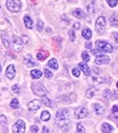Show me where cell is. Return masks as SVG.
<instances>
[{"instance_id":"cell-1","label":"cell","mask_w":118,"mask_h":133,"mask_svg":"<svg viewBox=\"0 0 118 133\" xmlns=\"http://www.w3.org/2000/svg\"><path fill=\"white\" fill-rule=\"evenodd\" d=\"M56 123L64 131H68L70 124V114L68 109H60L56 112Z\"/></svg>"},{"instance_id":"cell-2","label":"cell","mask_w":118,"mask_h":133,"mask_svg":"<svg viewBox=\"0 0 118 133\" xmlns=\"http://www.w3.org/2000/svg\"><path fill=\"white\" fill-rule=\"evenodd\" d=\"M95 45H96L97 49L100 51H102V52H111L114 50V48L113 46L110 45L109 43L107 42H102V41H97L96 43H95Z\"/></svg>"},{"instance_id":"cell-3","label":"cell","mask_w":118,"mask_h":133,"mask_svg":"<svg viewBox=\"0 0 118 133\" xmlns=\"http://www.w3.org/2000/svg\"><path fill=\"white\" fill-rule=\"evenodd\" d=\"M32 90L36 95L41 96V97H45L47 94V90L42 84H39V83H34V84L32 85Z\"/></svg>"},{"instance_id":"cell-4","label":"cell","mask_w":118,"mask_h":133,"mask_svg":"<svg viewBox=\"0 0 118 133\" xmlns=\"http://www.w3.org/2000/svg\"><path fill=\"white\" fill-rule=\"evenodd\" d=\"M5 3H7V8L11 12H19L21 10V1H18V0H8Z\"/></svg>"},{"instance_id":"cell-5","label":"cell","mask_w":118,"mask_h":133,"mask_svg":"<svg viewBox=\"0 0 118 133\" xmlns=\"http://www.w3.org/2000/svg\"><path fill=\"white\" fill-rule=\"evenodd\" d=\"M105 26H106V20L104 16H100V18L96 20V23H95V30L98 34H102L105 30Z\"/></svg>"},{"instance_id":"cell-6","label":"cell","mask_w":118,"mask_h":133,"mask_svg":"<svg viewBox=\"0 0 118 133\" xmlns=\"http://www.w3.org/2000/svg\"><path fill=\"white\" fill-rule=\"evenodd\" d=\"M13 133H24L25 132V123L22 120H18L12 127Z\"/></svg>"},{"instance_id":"cell-7","label":"cell","mask_w":118,"mask_h":133,"mask_svg":"<svg viewBox=\"0 0 118 133\" xmlns=\"http://www.w3.org/2000/svg\"><path fill=\"white\" fill-rule=\"evenodd\" d=\"M74 116L77 119H83V118H86L89 116V112L85 107H79L76 109L74 111Z\"/></svg>"},{"instance_id":"cell-8","label":"cell","mask_w":118,"mask_h":133,"mask_svg":"<svg viewBox=\"0 0 118 133\" xmlns=\"http://www.w3.org/2000/svg\"><path fill=\"white\" fill-rule=\"evenodd\" d=\"M12 43H13V49L15 51H21L22 48H23V43H22V39L18 36H13L12 37Z\"/></svg>"},{"instance_id":"cell-9","label":"cell","mask_w":118,"mask_h":133,"mask_svg":"<svg viewBox=\"0 0 118 133\" xmlns=\"http://www.w3.org/2000/svg\"><path fill=\"white\" fill-rule=\"evenodd\" d=\"M42 106V102L38 101V99H33L32 102H30L27 104V107L30 110H38Z\"/></svg>"},{"instance_id":"cell-10","label":"cell","mask_w":118,"mask_h":133,"mask_svg":"<svg viewBox=\"0 0 118 133\" xmlns=\"http://www.w3.org/2000/svg\"><path fill=\"white\" fill-rule=\"evenodd\" d=\"M109 61H110V59H109V57H107V56H100V57H96V59H95V63L96 64H107V63H109Z\"/></svg>"},{"instance_id":"cell-11","label":"cell","mask_w":118,"mask_h":133,"mask_svg":"<svg viewBox=\"0 0 118 133\" xmlns=\"http://www.w3.org/2000/svg\"><path fill=\"white\" fill-rule=\"evenodd\" d=\"M24 63H25L26 66H30V68H31V66L37 65V62L32 58L31 55H27V56H25V58H24Z\"/></svg>"},{"instance_id":"cell-12","label":"cell","mask_w":118,"mask_h":133,"mask_svg":"<svg viewBox=\"0 0 118 133\" xmlns=\"http://www.w3.org/2000/svg\"><path fill=\"white\" fill-rule=\"evenodd\" d=\"M5 75H7V77L8 79H13L14 77V75H15V68H14V65H9L8 68H7V70H5Z\"/></svg>"},{"instance_id":"cell-13","label":"cell","mask_w":118,"mask_h":133,"mask_svg":"<svg viewBox=\"0 0 118 133\" xmlns=\"http://www.w3.org/2000/svg\"><path fill=\"white\" fill-rule=\"evenodd\" d=\"M79 69H80L84 74H85L86 76H89L90 74H91V70H90L89 68V65L86 63H84V62H80L79 63Z\"/></svg>"},{"instance_id":"cell-14","label":"cell","mask_w":118,"mask_h":133,"mask_svg":"<svg viewBox=\"0 0 118 133\" xmlns=\"http://www.w3.org/2000/svg\"><path fill=\"white\" fill-rule=\"evenodd\" d=\"M92 108L94 109L95 114H97V115H102V114H104V107H103L101 104H98V103L93 104V105H92Z\"/></svg>"},{"instance_id":"cell-15","label":"cell","mask_w":118,"mask_h":133,"mask_svg":"<svg viewBox=\"0 0 118 133\" xmlns=\"http://www.w3.org/2000/svg\"><path fill=\"white\" fill-rule=\"evenodd\" d=\"M72 14H73L76 18H78V19H83L84 16H85V13H84V11L81 10V9H76V10H73V11H72Z\"/></svg>"},{"instance_id":"cell-16","label":"cell","mask_w":118,"mask_h":133,"mask_svg":"<svg viewBox=\"0 0 118 133\" xmlns=\"http://www.w3.org/2000/svg\"><path fill=\"white\" fill-rule=\"evenodd\" d=\"M86 11L90 14H94L95 11H96V7H95V2L91 1L89 4H86Z\"/></svg>"},{"instance_id":"cell-17","label":"cell","mask_w":118,"mask_h":133,"mask_svg":"<svg viewBox=\"0 0 118 133\" xmlns=\"http://www.w3.org/2000/svg\"><path fill=\"white\" fill-rule=\"evenodd\" d=\"M23 21H24V24H25V26L27 27V29H32L33 27V21H32V19L30 18L29 15H25Z\"/></svg>"},{"instance_id":"cell-18","label":"cell","mask_w":118,"mask_h":133,"mask_svg":"<svg viewBox=\"0 0 118 133\" xmlns=\"http://www.w3.org/2000/svg\"><path fill=\"white\" fill-rule=\"evenodd\" d=\"M113 131V127L109 123H103L102 124V132L103 133H110Z\"/></svg>"},{"instance_id":"cell-19","label":"cell","mask_w":118,"mask_h":133,"mask_svg":"<svg viewBox=\"0 0 118 133\" xmlns=\"http://www.w3.org/2000/svg\"><path fill=\"white\" fill-rule=\"evenodd\" d=\"M42 75H43V73L39 70H32L31 71V76H32V79H34V80L39 79Z\"/></svg>"},{"instance_id":"cell-20","label":"cell","mask_w":118,"mask_h":133,"mask_svg":"<svg viewBox=\"0 0 118 133\" xmlns=\"http://www.w3.org/2000/svg\"><path fill=\"white\" fill-rule=\"evenodd\" d=\"M82 36L85 38V39H90V38L92 37V31L86 27V29H84V30L82 31Z\"/></svg>"},{"instance_id":"cell-21","label":"cell","mask_w":118,"mask_h":133,"mask_svg":"<svg viewBox=\"0 0 118 133\" xmlns=\"http://www.w3.org/2000/svg\"><path fill=\"white\" fill-rule=\"evenodd\" d=\"M48 65H49V68H52V69H55V70L58 69V62H57V60H56L55 58H53V59L49 60Z\"/></svg>"},{"instance_id":"cell-22","label":"cell","mask_w":118,"mask_h":133,"mask_svg":"<svg viewBox=\"0 0 118 133\" xmlns=\"http://www.w3.org/2000/svg\"><path fill=\"white\" fill-rule=\"evenodd\" d=\"M95 92H96L95 87H89L88 91L85 92V95H86V97H89V98H92V97L95 95Z\"/></svg>"},{"instance_id":"cell-23","label":"cell","mask_w":118,"mask_h":133,"mask_svg":"<svg viewBox=\"0 0 118 133\" xmlns=\"http://www.w3.org/2000/svg\"><path fill=\"white\" fill-rule=\"evenodd\" d=\"M47 56H48L47 51H39V52H37V59L39 60V61H44Z\"/></svg>"},{"instance_id":"cell-24","label":"cell","mask_w":118,"mask_h":133,"mask_svg":"<svg viewBox=\"0 0 118 133\" xmlns=\"http://www.w3.org/2000/svg\"><path fill=\"white\" fill-rule=\"evenodd\" d=\"M1 38H2V43H3L4 47H5V48H9V47H10L9 39H8V37H7V35H5L4 33H1Z\"/></svg>"},{"instance_id":"cell-25","label":"cell","mask_w":118,"mask_h":133,"mask_svg":"<svg viewBox=\"0 0 118 133\" xmlns=\"http://www.w3.org/2000/svg\"><path fill=\"white\" fill-rule=\"evenodd\" d=\"M41 119H42L43 121H48V120L50 119V114H49V111H47V110L43 111L42 115H41Z\"/></svg>"},{"instance_id":"cell-26","label":"cell","mask_w":118,"mask_h":133,"mask_svg":"<svg viewBox=\"0 0 118 133\" xmlns=\"http://www.w3.org/2000/svg\"><path fill=\"white\" fill-rule=\"evenodd\" d=\"M109 20H110L111 25H114V26H118V15H117V14L111 15Z\"/></svg>"},{"instance_id":"cell-27","label":"cell","mask_w":118,"mask_h":133,"mask_svg":"<svg viewBox=\"0 0 118 133\" xmlns=\"http://www.w3.org/2000/svg\"><path fill=\"white\" fill-rule=\"evenodd\" d=\"M19 101L16 98H14V99H12V101H11V103H10V107L12 108V109H18L19 108Z\"/></svg>"},{"instance_id":"cell-28","label":"cell","mask_w":118,"mask_h":133,"mask_svg":"<svg viewBox=\"0 0 118 133\" xmlns=\"http://www.w3.org/2000/svg\"><path fill=\"white\" fill-rule=\"evenodd\" d=\"M42 103H43L44 105H46L47 107H52V105H53L52 101H50L49 98H47L46 96H45V97H43V98H42Z\"/></svg>"},{"instance_id":"cell-29","label":"cell","mask_w":118,"mask_h":133,"mask_svg":"<svg viewBox=\"0 0 118 133\" xmlns=\"http://www.w3.org/2000/svg\"><path fill=\"white\" fill-rule=\"evenodd\" d=\"M77 133H85V129L82 123H78L77 124Z\"/></svg>"},{"instance_id":"cell-30","label":"cell","mask_w":118,"mask_h":133,"mask_svg":"<svg viewBox=\"0 0 118 133\" xmlns=\"http://www.w3.org/2000/svg\"><path fill=\"white\" fill-rule=\"evenodd\" d=\"M103 97L105 99H109L111 97V91L110 90H105L104 93H103Z\"/></svg>"},{"instance_id":"cell-31","label":"cell","mask_w":118,"mask_h":133,"mask_svg":"<svg viewBox=\"0 0 118 133\" xmlns=\"http://www.w3.org/2000/svg\"><path fill=\"white\" fill-rule=\"evenodd\" d=\"M92 80H93L94 82H96V83H103V82L106 81L105 79H102V77H100V76H97V75H94V76L92 77Z\"/></svg>"},{"instance_id":"cell-32","label":"cell","mask_w":118,"mask_h":133,"mask_svg":"<svg viewBox=\"0 0 118 133\" xmlns=\"http://www.w3.org/2000/svg\"><path fill=\"white\" fill-rule=\"evenodd\" d=\"M44 74H45V76H46L47 79H52V77H53V72L49 71L48 69H45L44 70Z\"/></svg>"},{"instance_id":"cell-33","label":"cell","mask_w":118,"mask_h":133,"mask_svg":"<svg viewBox=\"0 0 118 133\" xmlns=\"http://www.w3.org/2000/svg\"><path fill=\"white\" fill-rule=\"evenodd\" d=\"M81 56H82V59L84 60V63L85 62H88L89 60H90V57H89V54L86 52V51H83L82 54H81Z\"/></svg>"},{"instance_id":"cell-34","label":"cell","mask_w":118,"mask_h":133,"mask_svg":"<svg viewBox=\"0 0 118 133\" xmlns=\"http://www.w3.org/2000/svg\"><path fill=\"white\" fill-rule=\"evenodd\" d=\"M69 37H70V41L71 42H74L76 41V33L73 30H70L69 31Z\"/></svg>"},{"instance_id":"cell-35","label":"cell","mask_w":118,"mask_h":133,"mask_svg":"<svg viewBox=\"0 0 118 133\" xmlns=\"http://www.w3.org/2000/svg\"><path fill=\"white\" fill-rule=\"evenodd\" d=\"M91 52H92V54H94L95 56H97V57H100V56H103L102 51H100L98 49H91Z\"/></svg>"},{"instance_id":"cell-36","label":"cell","mask_w":118,"mask_h":133,"mask_svg":"<svg viewBox=\"0 0 118 133\" xmlns=\"http://www.w3.org/2000/svg\"><path fill=\"white\" fill-rule=\"evenodd\" d=\"M43 27H44V23H43L42 21H38L37 22V25H36L37 31H43Z\"/></svg>"},{"instance_id":"cell-37","label":"cell","mask_w":118,"mask_h":133,"mask_svg":"<svg viewBox=\"0 0 118 133\" xmlns=\"http://www.w3.org/2000/svg\"><path fill=\"white\" fill-rule=\"evenodd\" d=\"M12 91H13V93H15V94H19V93H20V86H19L18 84H14V85L12 86Z\"/></svg>"},{"instance_id":"cell-38","label":"cell","mask_w":118,"mask_h":133,"mask_svg":"<svg viewBox=\"0 0 118 133\" xmlns=\"http://www.w3.org/2000/svg\"><path fill=\"white\" fill-rule=\"evenodd\" d=\"M0 123H1L2 125H5V124H7V118H5L3 115L0 116Z\"/></svg>"},{"instance_id":"cell-39","label":"cell","mask_w":118,"mask_h":133,"mask_svg":"<svg viewBox=\"0 0 118 133\" xmlns=\"http://www.w3.org/2000/svg\"><path fill=\"white\" fill-rule=\"evenodd\" d=\"M72 75L76 76V77H79V75H80V70L74 68L73 70H72Z\"/></svg>"},{"instance_id":"cell-40","label":"cell","mask_w":118,"mask_h":133,"mask_svg":"<svg viewBox=\"0 0 118 133\" xmlns=\"http://www.w3.org/2000/svg\"><path fill=\"white\" fill-rule=\"evenodd\" d=\"M107 3L109 4V7L114 8L115 5H116V4L118 3V1H117V0H108V1H107Z\"/></svg>"},{"instance_id":"cell-41","label":"cell","mask_w":118,"mask_h":133,"mask_svg":"<svg viewBox=\"0 0 118 133\" xmlns=\"http://www.w3.org/2000/svg\"><path fill=\"white\" fill-rule=\"evenodd\" d=\"M30 130H31L32 133H38V127L37 125H32Z\"/></svg>"},{"instance_id":"cell-42","label":"cell","mask_w":118,"mask_h":133,"mask_svg":"<svg viewBox=\"0 0 118 133\" xmlns=\"http://www.w3.org/2000/svg\"><path fill=\"white\" fill-rule=\"evenodd\" d=\"M111 112H113V114H118V106H117V105L113 106V108H111Z\"/></svg>"},{"instance_id":"cell-43","label":"cell","mask_w":118,"mask_h":133,"mask_svg":"<svg viewBox=\"0 0 118 133\" xmlns=\"http://www.w3.org/2000/svg\"><path fill=\"white\" fill-rule=\"evenodd\" d=\"M79 29H80V23H79V22H76L73 24V30H79Z\"/></svg>"},{"instance_id":"cell-44","label":"cell","mask_w":118,"mask_h":133,"mask_svg":"<svg viewBox=\"0 0 118 133\" xmlns=\"http://www.w3.org/2000/svg\"><path fill=\"white\" fill-rule=\"evenodd\" d=\"M22 39H23V41H22V43H29V37H27V36H23V37H22Z\"/></svg>"},{"instance_id":"cell-45","label":"cell","mask_w":118,"mask_h":133,"mask_svg":"<svg viewBox=\"0 0 118 133\" xmlns=\"http://www.w3.org/2000/svg\"><path fill=\"white\" fill-rule=\"evenodd\" d=\"M113 36H114V39H115V42L118 44V33H114Z\"/></svg>"},{"instance_id":"cell-46","label":"cell","mask_w":118,"mask_h":133,"mask_svg":"<svg viewBox=\"0 0 118 133\" xmlns=\"http://www.w3.org/2000/svg\"><path fill=\"white\" fill-rule=\"evenodd\" d=\"M42 133H49V130H48L47 127H43V131H42Z\"/></svg>"},{"instance_id":"cell-47","label":"cell","mask_w":118,"mask_h":133,"mask_svg":"<svg viewBox=\"0 0 118 133\" xmlns=\"http://www.w3.org/2000/svg\"><path fill=\"white\" fill-rule=\"evenodd\" d=\"M85 47H86L88 49H91V48H92V44H91V43H90V42H89V43H86V45H85Z\"/></svg>"},{"instance_id":"cell-48","label":"cell","mask_w":118,"mask_h":133,"mask_svg":"<svg viewBox=\"0 0 118 133\" xmlns=\"http://www.w3.org/2000/svg\"><path fill=\"white\" fill-rule=\"evenodd\" d=\"M113 119L116 121V122L118 123V116H114V117H113Z\"/></svg>"},{"instance_id":"cell-49","label":"cell","mask_w":118,"mask_h":133,"mask_svg":"<svg viewBox=\"0 0 118 133\" xmlns=\"http://www.w3.org/2000/svg\"><path fill=\"white\" fill-rule=\"evenodd\" d=\"M50 32H52V30H50L49 27H48V29H47V33H50Z\"/></svg>"},{"instance_id":"cell-50","label":"cell","mask_w":118,"mask_h":133,"mask_svg":"<svg viewBox=\"0 0 118 133\" xmlns=\"http://www.w3.org/2000/svg\"><path fill=\"white\" fill-rule=\"evenodd\" d=\"M116 86H117V88H118V82H117V83H116Z\"/></svg>"},{"instance_id":"cell-51","label":"cell","mask_w":118,"mask_h":133,"mask_svg":"<svg viewBox=\"0 0 118 133\" xmlns=\"http://www.w3.org/2000/svg\"><path fill=\"white\" fill-rule=\"evenodd\" d=\"M0 71H1V66H0Z\"/></svg>"},{"instance_id":"cell-52","label":"cell","mask_w":118,"mask_h":133,"mask_svg":"<svg viewBox=\"0 0 118 133\" xmlns=\"http://www.w3.org/2000/svg\"><path fill=\"white\" fill-rule=\"evenodd\" d=\"M0 10H1V5H0Z\"/></svg>"}]
</instances>
